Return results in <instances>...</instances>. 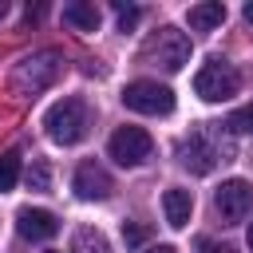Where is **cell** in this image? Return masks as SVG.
I'll list each match as a JSON object with an SVG mask.
<instances>
[{"mask_svg":"<svg viewBox=\"0 0 253 253\" xmlns=\"http://www.w3.org/2000/svg\"><path fill=\"white\" fill-rule=\"evenodd\" d=\"M249 206H253V186H249L245 178H229V182H221L217 194H213V210H217V217H221L225 225L241 221V217L249 213Z\"/></svg>","mask_w":253,"mask_h":253,"instance_id":"cell-7","label":"cell"},{"mask_svg":"<svg viewBox=\"0 0 253 253\" xmlns=\"http://www.w3.org/2000/svg\"><path fill=\"white\" fill-rule=\"evenodd\" d=\"M28 186L36 190V194H47V186H51V170H47V162H32V170H28Z\"/></svg>","mask_w":253,"mask_h":253,"instance_id":"cell-16","label":"cell"},{"mask_svg":"<svg viewBox=\"0 0 253 253\" xmlns=\"http://www.w3.org/2000/svg\"><path fill=\"white\" fill-rule=\"evenodd\" d=\"M4 12H8V4H4V0H0V16H4Z\"/></svg>","mask_w":253,"mask_h":253,"instance_id":"cell-24","label":"cell"},{"mask_svg":"<svg viewBox=\"0 0 253 253\" xmlns=\"http://www.w3.org/2000/svg\"><path fill=\"white\" fill-rule=\"evenodd\" d=\"M150 253H178V249H174V245H154Z\"/></svg>","mask_w":253,"mask_h":253,"instance_id":"cell-21","label":"cell"},{"mask_svg":"<svg viewBox=\"0 0 253 253\" xmlns=\"http://www.w3.org/2000/svg\"><path fill=\"white\" fill-rule=\"evenodd\" d=\"M59 71H63V55L55 51V47H43V51H32V55H24V59H16L12 63V71H8V91L12 95H40L43 87H51L55 79H59Z\"/></svg>","mask_w":253,"mask_h":253,"instance_id":"cell-1","label":"cell"},{"mask_svg":"<svg viewBox=\"0 0 253 253\" xmlns=\"http://www.w3.org/2000/svg\"><path fill=\"white\" fill-rule=\"evenodd\" d=\"M47 253H55V249H47Z\"/></svg>","mask_w":253,"mask_h":253,"instance_id":"cell-25","label":"cell"},{"mask_svg":"<svg viewBox=\"0 0 253 253\" xmlns=\"http://www.w3.org/2000/svg\"><path fill=\"white\" fill-rule=\"evenodd\" d=\"M162 213H166V221L174 229H186L190 225V213H194V194L182 190V186H170L162 194Z\"/></svg>","mask_w":253,"mask_h":253,"instance_id":"cell-11","label":"cell"},{"mask_svg":"<svg viewBox=\"0 0 253 253\" xmlns=\"http://www.w3.org/2000/svg\"><path fill=\"white\" fill-rule=\"evenodd\" d=\"M71 253H111V245H107V237H103L99 229H91V225H83V229H75V241H71Z\"/></svg>","mask_w":253,"mask_h":253,"instance_id":"cell-14","label":"cell"},{"mask_svg":"<svg viewBox=\"0 0 253 253\" xmlns=\"http://www.w3.org/2000/svg\"><path fill=\"white\" fill-rule=\"evenodd\" d=\"M182 166L186 170H194V174H210L213 166H217V158H221V150L210 142V134L206 130H194L186 142H182Z\"/></svg>","mask_w":253,"mask_h":253,"instance_id":"cell-8","label":"cell"},{"mask_svg":"<svg viewBox=\"0 0 253 253\" xmlns=\"http://www.w3.org/2000/svg\"><path fill=\"white\" fill-rule=\"evenodd\" d=\"M138 24V8L134 4H119V32H130Z\"/></svg>","mask_w":253,"mask_h":253,"instance_id":"cell-17","label":"cell"},{"mask_svg":"<svg viewBox=\"0 0 253 253\" xmlns=\"http://www.w3.org/2000/svg\"><path fill=\"white\" fill-rule=\"evenodd\" d=\"M123 241H126V245H142V241H146V229L134 225V221H123Z\"/></svg>","mask_w":253,"mask_h":253,"instance_id":"cell-18","label":"cell"},{"mask_svg":"<svg viewBox=\"0 0 253 253\" xmlns=\"http://www.w3.org/2000/svg\"><path fill=\"white\" fill-rule=\"evenodd\" d=\"M71 186H75V194H79L83 202H103V198H111V190H115L111 174H107L99 162H79Z\"/></svg>","mask_w":253,"mask_h":253,"instance_id":"cell-9","label":"cell"},{"mask_svg":"<svg viewBox=\"0 0 253 253\" xmlns=\"http://www.w3.org/2000/svg\"><path fill=\"white\" fill-rule=\"evenodd\" d=\"M206 253H233V249H229V245H210V241H206Z\"/></svg>","mask_w":253,"mask_h":253,"instance_id":"cell-20","label":"cell"},{"mask_svg":"<svg viewBox=\"0 0 253 253\" xmlns=\"http://www.w3.org/2000/svg\"><path fill=\"white\" fill-rule=\"evenodd\" d=\"M87 126H91L87 103H83V99H75V95H67V99H59V103H51V107H47V115H43V130H47V138H51V142H59V146L79 142V138L87 134Z\"/></svg>","mask_w":253,"mask_h":253,"instance_id":"cell-2","label":"cell"},{"mask_svg":"<svg viewBox=\"0 0 253 253\" xmlns=\"http://www.w3.org/2000/svg\"><path fill=\"white\" fill-rule=\"evenodd\" d=\"M63 24H71L79 32H99V8L87 0H71V4H63Z\"/></svg>","mask_w":253,"mask_h":253,"instance_id":"cell-13","label":"cell"},{"mask_svg":"<svg viewBox=\"0 0 253 253\" xmlns=\"http://www.w3.org/2000/svg\"><path fill=\"white\" fill-rule=\"evenodd\" d=\"M186 20H190L194 32H210V28H217V24L225 20V4H221V0H202V4H194V8L186 12Z\"/></svg>","mask_w":253,"mask_h":253,"instance_id":"cell-12","label":"cell"},{"mask_svg":"<svg viewBox=\"0 0 253 253\" xmlns=\"http://www.w3.org/2000/svg\"><path fill=\"white\" fill-rule=\"evenodd\" d=\"M245 20H249V24H253V0H249V4H245Z\"/></svg>","mask_w":253,"mask_h":253,"instance_id":"cell-22","label":"cell"},{"mask_svg":"<svg viewBox=\"0 0 253 253\" xmlns=\"http://www.w3.org/2000/svg\"><path fill=\"white\" fill-rule=\"evenodd\" d=\"M16 182H20V154L16 150H4L0 154V194H8Z\"/></svg>","mask_w":253,"mask_h":253,"instance_id":"cell-15","label":"cell"},{"mask_svg":"<svg viewBox=\"0 0 253 253\" xmlns=\"http://www.w3.org/2000/svg\"><path fill=\"white\" fill-rule=\"evenodd\" d=\"M107 150H111V158H115L119 166H142V162L154 154V138H150L142 126H119V130L111 134Z\"/></svg>","mask_w":253,"mask_h":253,"instance_id":"cell-6","label":"cell"},{"mask_svg":"<svg viewBox=\"0 0 253 253\" xmlns=\"http://www.w3.org/2000/svg\"><path fill=\"white\" fill-rule=\"evenodd\" d=\"M237 87H241V75L233 71V63H225V59H206L202 67H198V75H194V91L206 99V103H221V99H233L237 95Z\"/></svg>","mask_w":253,"mask_h":253,"instance_id":"cell-4","label":"cell"},{"mask_svg":"<svg viewBox=\"0 0 253 253\" xmlns=\"http://www.w3.org/2000/svg\"><path fill=\"white\" fill-rule=\"evenodd\" d=\"M16 229H20V237H28V241H47V237L59 233V221H55V213L28 206V210L16 213Z\"/></svg>","mask_w":253,"mask_h":253,"instance_id":"cell-10","label":"cell"},{"mask_svg":"<svg viewBox=\"0 0 253 253\" xmlns=\"http://www.w3.org/2000/svg\"><path fill=\"white\" fill-rule=\"evenodd\" d=\"M123 103L138 115H170L174 111V91L158 79H134L123 87Z\"/></svg>","mask_w":253,"mask_h":253,"instance_id":"cell-5","label":"cell"},{"mask_svg":"<svg viewBox=\"0 0 253 253\" xmlns=\"http://www.w3.org/2000/svg\"><path fill=\"white\" fill-rule=\"evenodd\" d=\"M142 59H146V63H158L162 71H182V67L190 63V40H186V32L162 24V28L150 32V40L142 43Z\"/></svg>","mask_w":253,"mask_h":253,"instance_id":"cell-3","label":"cell"},{"mask_svg":"<svg viewBox=\"0 0 253 253\" xmlns=\"http://www.w3.org/2000/svg\"><path fill=\"white\" fill-rule=\"evenodd\" d=\"M245 241H249V249H253V221H249V233H245Z\"/></svg>","mask_w":253,"mask_h":253,"instance_id":"cell-23","label":"cell"},{"mask_svg":"<svg viewBox=\"0 0 253 253\" xmlns=\"http://www.w3.org/2000/svg\"><path fill=\"white\" fill-rule=\"evenodd\" d=\"M229 126H237V130H249V134H253V103H249L245 111H237V115L229 119Z\"/></svg>","mask_w":253,"mask_h":253,"instance_id":"cell-19","label":"cell"}]
</instances>
